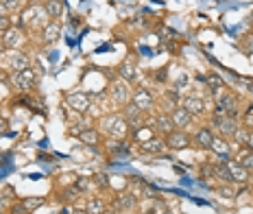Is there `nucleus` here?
I'll return each mask as SVG.
<instances>
[{
  "instance_id": "obj_1",
  "label": "nucleus",
  "mask_w": 253,
  "mask_h": 214,
  "mask_svg": "<svg viewBox=\"0 0 253 214\" xmlns=\"http://www.w3.org/2000/svg\"><path fill=\"white\" fill-rule=\"evenodd\" d=\"M105 129H107L109 138L122 140L129 133V122L125 120V116H109V118H105Z\"/></svg>"
},
{
  "instance_id": "obj_2",
  "label": "nucleus",
  "mask_w": 253,
  "mask_h": 214,
  "mask_svg": "<svg viewBox=\"0 0 253 214\" xmlns=\"http://www.w3.org/2000/svg\"><path fill=\"white\" fill-rule=\"evenodd\" d=\"M109 96L113 99V103L126 105L131 100V96H133V92H131V87H129V81H125V79L113 81L111 87H109Z\"/></svg>"
},
{
  "instance_id": "obj_3",
  "label": "nucleus",
  "mask_w": 253,
  "mask_h": 214,
  "mask_svg": "<svg viewBox=\"0 0 253 214\" xmlns=\"http://www.w3.org/2000/svg\"><path fill=\"white\" fill-rule=\"evenodd\" d=\"M214 125H216V129L221 131L222 138H234V133L240 129V125L236 122V118L227 116V114H221V112L214 114Z\"/></svg>"
},
{
  "instance_id": "obj_4",
  "label": "nucleus",
  "mask_w": 253,
  "mask_h": 214,
  "mask_svg": "<svg viewBox=\"0 0 253 214\" xmlns=\"http://www.w3.org/2000/svg\"><path fill=\"white\" fill-rule=\"evenodd\" d=\"M65 100H68V107L79 112V114L87 112L92 105V96L85 94V92H70V94L65 96Z\"/></svg>"
},
{
  "instance_id": "obj_5",
  "label": "nucleus",
  "mask_w": 253,
  "mask_h": 214,
  "mask_svg": "<svg viewBox=\"0 0 253 214\" xmlns=\"http://www.w3.org/2000/svg\"><path fill=\"white\" fill-rule=\"evenodd\" d=\"M166 147L173 148V151H179V148H186L190 144V135L186 131H179V129H173L170 133H166Z\"/></svg>"
},
{
  "instance_id": "obj_6",
  "label": "nucleus",
  "mask_w": 253,
  "mask_h": 214,
  "mask_svg": "<svg viewBox=\"0 0 253 214\" xmlns=\"http://www.w3.org/2000/svg\"><path fill=\"white\" fill-rule=\"evenodd\" d=\"M35 81H37V74H35V70L26 68V70H20V72H13V83L17 85V90H31V87L35 85Z\"/></svg>"
},
{
  "instance_id": "obj_7",
  "label": "nucleus",
  "mask_w": 253,
  "mask_h": 214,
  "mask_svg": "<svg viewBox=\"0 0 253 214\" xmlns=\"http://www.w3.org/2000/svg\"><path fill=\"white\" fill-rule=\"evenodd\" d=\"M225 168H227V173H229V183H244V181H249V170H244L242 166H240L238 162H234L231 157L225 162Z\"/></svg>"
},
{
  "instance_id": "obj_8",
  "label": "nucleus",
  "mask_w": 253,
  "mask_h": 214,
  "mask_svg": "<svg viewBox=\"0 0 253 214\" xmlns=\"http://www.w3.org/2000/svg\"><path fill=\"white\" fill-rule=\"evenodd\" d=\"M131 103H133L140 112H148V109L153 107V103H155V99H153L151 92L142 87V90H135L133 92V96H131Z\"/></svg>"
},
{
  "instance_id": "obj_9",
  "label": "nucleus",
  "mask_w": 253,
  "mask_h": 214,
  "mask_svg": "<svg viewBox=\"0 0 253 214\" xmlns=\"http://www.w3.org/2000/svg\"><path fill=\"white\" fill-rule=\"evenodd\" d=\"M2 35H4L2 44L7 48H17L22 42H24V33H22V29H17V26H9Z\"/></svg>"
},
{
  "instance_id": "obj_10",
  "label": "nucleus",
  "mask_w": 253,
  "mask_h": 214,
  "mask_svg": "<svg viewBox=\"0 0 253 214\" xmlns=\"http://www.w3.org/2000/svg\"><path fill=\"white\" fill-rule=\"evenodd\" d=\"M135 205H138V197L133 195V192H120V195L116 197V203H113V208L118 210V212H126V210H133Z\"/></svg>"
},
{
  "instance_id": "obj_11",
  "label": "nucleus",
  "mask_w": 253,
  "mask_h": 214,
  "mask_svg": "<svg viewBox=\"0 0 253 214\" xmlns=\"http://www.w3.org/2000/svg\"><path fill=\"white\" fill-rule=\"evenodd\" d=\"M140 148H142V153H151V155H155V153H161L166 148V140L164 138H148V140H144V142L140 144Z\"/></svg>"
},
{
  "instance_id": "obj_12",
  "label": "nucleus",
  "mask_w": 253,
  "mask_h": 214,
  "mask_svg": "<svg viewBox=\"0 0 253 214\" xmlns=\"http://www.w3.org/2000/svg\"><path fill=\"white\" fill-rule=\"evenodd\" d=\"M181 107L186 109V112H190L192 116H199V114L205 112V105L201 99H196V96H188V99L181 100Z\"/></svg>"
},
{
  "instance_id": "obj_13",
  "label": "nucleus",
  "mask_w": 253,
  "mask_h": 214,
  "mask_svg": "<svg viewBox=\"0 0 253 214\" xmlns=\"http://www.w3.org/2000/svg\"><path fill=\"white\" fill-rule=\"evenodd\" d=\"M194 140H196V144H199L201 148H212V144H214V131L212 129H207V127H201L199 131H196V135H194Z\"/></svg>"
},
{
  "instance_id": "obj_14",
  "label": "nucleus",
  "mask_w": 253,
  "mask_h": 214,
  "mask_svg": "<svg viewBox=\"0 0 253 214\" xmlns=\"http://www.w3.org/2000/svg\"><path fill=\"white\" fill-rule=\"evenodd\" d=\"M170 120H173L174 127H186V125H190L192 114L186 112L183 107H174L173 112H170Z\"/></svg>"
},
{
  "instance_id": "obj_15",
  "label": "nucleus",
  "mask_w": 253,
  "mask_h": 214,
  "mask_svg": "<svg viewBox=\"0 0 253 214\" xmlns=\"http://www.w3.org/2000/svg\"><path fill=\"white\" fill-rule=\"evenodd\" d=\"M9 66H11L16 72H20V70H26V68H29V57L22 55V52H13V55L9 57Z\"/></svg>"
},
{
  "instance_id": "obj_16",
  "label": "nucleus",
  "mask_w": 253,
  "mask_h": 214,
  "mask_svg": "<svg viewBox=\"0 0 253 214\" xmlns=\"http://www.w3.org/2000/svg\"><path fill=\"white\" fill-rule=\"evenodd\" d=\"M57 37H59V24L57 22H50V24L44 26V33H42L44 44H52Z\"/></svg>"
},
{
  "instance_id": "obj_17",
  "label": "nucleus",
  "mask_w": 253,
  "mask_h": 214,
  "mask_svg": "<svg viewBox=\"0 0 253 214\" xmlns=\"http://www.w3.org/2000/svg\"><path fill=\"white\" fill-rule=\"evenodd\" d=\"M105 210H107V203H105L103 199H98V197H94V199H87V205H85V212L87 214H103Z\"/></svg>"
},
{
  "instance_id": "obj_18",
  "label": "nucleus",
  "mask_w": 253,
  "mask_h": 214,
  "mask_svg": "<svg viewBox=\"0 0 253 214\" xmlns=\"http://www.w3.org/2000/svg\"><path fill=\"white\" fill-rule=\"evenodd\" d=\"M212 151L216 153L221 162H227V160H229V144H227L225 140H214Z\"/></svg>"
},
{
  "instance_id": "obj_19",
  "label": "nucleus",
  "mask_w": 253,
  "mask_h": 214,
  "mask_svg": "<svg viewBox=\"0 0 253 214\" xmlns=\"http://www.w3.org/2000/svg\"><path fill=\"white\" fill-rule=\"evenodd\" d=\"M44 9H46V13H48V17H59L61 13H63V2L61 0H48L46 4H44Z\"/></svg>"
},
{
  "instance_id": "obj_20",
  "label": "nucleus",
  "mask_w": 253,
  "mask_h": 214,
  "mask_svg": "<svg viewBox=\"0 0 253 214\" xmlns=\"http://www.w3.org/2000/svg\"><path fill=\"white\" fill-rule=\"evenodd\" d=\"M79 138H81V142L90 144V147H96V144L100 142V135H98V131H96V129H85V131H81V133H79Z\"/></svg>"
},
{
  "instance_id": "obj_21",
  "label": "nucleus",
  "mask_w": 253,
  "mask_h": 214,
  "mask_svg": "<svg viewBox=\"0 0 253 214\" xmlns=\"http://www.w3.org/2000/svg\"><path fill=\"white\" fill-rule=\"evenodd\" d=\"M238 164L242 166L244 170H249V173H253V148H249V151H242L238 157Z\"/></svg>"
},
{
  "instance_id": "obj_22",
  "label": "nucleus",
  "mask_w": 253,
  "mask_h": 214,
  "mask_svg": "<svg viewBox=\"0 0 253 214\" xmlns=\"http://www.w3.org/2000/svg\"><path fill=\"white\" fill-rule=\"evenodd\" d=\"M155 120H157L155 129H157V131H161V133H170V131L174 129L173 120H170V116H157Z\"/></svg>"
},
{
  "instance_id": "obj_23",
  "label": "nucleus",
  "mask_w": 253,
  "mask_h": 214,
  "mask_svg": "<svg viewBox=\"0 0 253 214\" xmlns=\"http://www.w3.org/2000/svg\"><path fill=\"white\" fill-rule=\"evenodd\" d=\"M118 72H120V79H125V81H133V77H135V68H133V64H131V61L120 64Z\"/></svg>"
},
{
  "instance_id": "obj_24",
  "label": "nucleus",
  "mask_w": 253,
  "mask_h": 214,
  "mask_svg": "<svg viewBox=\"0 0 253 214\" xmlns=\"http://www.w3.org/2000/svg\"><path fill=\"white\" fill-rule=\"evenodd\" d=\"M107 147L111 153H129V144L122 142V140H113V142H109Z\"/></svg>"
},
{
  "instance_id": "obj_25",
  "label": "nucleus",
  "mask_w": 253,
  "mask_h": 214,
  "mask_svg": "<svg viewBox=\"0 0 253 214\" xmlns=\"http://www.w3.org/2000/svg\"><path fill=\"white\" fill-rule=\"evenodd\" d=\"M205 81L209 83V87H212V90H221V87H225V83H222V79L218 77L216 72H212V74H207V79H205Z\"/></svg>"
},
{
  "instance_id": "obj_26",
  "label": "nucleus",
  "mask_w": 253,
  "mask_h": 214,
  "mask_svg": "<svg viewBox=\"0 0 253 214\" xmlns=\"http://www.w3.org/2000/svg\"><path fill=\"white\" fill-rule=\"evenodd\" d=\"M22 203H24V208L29 210V212H33L35 208H39V205L44 203V199H39V197H29V199H22Z\"/></svg>"
},
{
  "instance_id": "obj_27",
  "label": "nucleus",
  "mask_w": 253,
  "mask_h": 214,
  "mask_svg": "<svg viewBox=\"0 0 253 214\" xmlns=\"http://www.w3.org/2000/svg\"><path fill=\"white\" fill-rule=\"evenodd\" d=\"M240 48H242L247 55H253V35H244L242 42H240Z\"/></svg>"
},
{
  "instance_id": "obj_28",
  "label": "nucleus",
  "mask_w": 253,
  "mask_h": 214,
  "mask_svg": "<svg viewBox=\"0 0 253 214\" xmlns=\"http://www.w3.org/2000/svg\"><path fill=\"white\" fill-rule=\"evenodd\" d=\"M79 195H81V190H79L77 186H70L63 190V201H72V199H77Z\"/></svg>"
},
{
  "instance_id": "obj_29",
  "label": "nucleus",
  "mask_w": 253,
  "mask_h": 214,
  "mask_svg": "<svg viewBox=\"0 0 253 214\" xmlns=\"http://www.w3.org/2000/svg\"><path fill=\"white\" fill-rule=\"evenodd\" d=\"M92 179H94V183H98L100 188H109V177H107V175L98 173V175H94Z\"/></svg>"
},
{
  "instance_id": "obj_30",
  "label": "nucleus",
  "mask_w": 253,
  "mask_h": 214,
  "mask_svg": "<svg viewBox=\"0 0 253 214\" xmlns=\"http://www.w3.org/2000/svg\"><path fill=\"white\" fill-rule=\"evenodd\" d=\"M90 183H92V181H90V179H87V177H79L77 181H74V186H77L79 190L83 192V190H87V188H90Z\"/></svg>"
},
{
  "instance_id": "obj_31",
  "label": "nucleus",
  "mask_w": 253,
  "mask_h": 214,
  "mask_svg": "<svg viewBox=\"0 0 253 214\" xmlns=\"http://www.w3.org/2000/svg\"><path fill=\"white\" fill-rule=\"evenodd\" d=\"M11 214H31V212L24 208V203H22V201H20V203H16V205H13V208H11Z\"/></svg>"
},
{
  "instance_id": "obj_32",
  "label": "nucleus",
  "mask_w": 253,
  "mask_h": 214,
  "mask_svg": "<svg viewBox=\"0 0 253 214\" xmlns=\"http://www.w3.org/2000/svg\"><path fill=\"white\" fill-rule=\"evenodd\" d=\"M0 2H2L4 9H17V7H20L22 0H0Z\"/></svg>"
},
{
  "instance_id": "obj_33",
  "label": "nucleus",
  "mask_w": 253,
  "mask_h": 214,
  "mask_svg": "<svg viewBox=\"0 0 253 214\" xmlns=\"http://www.w3.org/2000/svg\"><path fill=\"white\" fill-rule=\"evenodd\" d=\"M7 29H9V20H7V16H0V33H4Z\"/></svg>"
},
{
  "instance_id": "obj_34",
  "label": "nucleus",
  "mask_w": 253,
  "mask_h": 214,
  "mask_svg": "<svg viewBox=\"0 0 253 214\" xmlns=\"http://www.w3.org/2000/svg\"><path fill=\"white\" fill-rule=\"evenodd\" d=\"M221 195H222V197H234V188L222 186V188H221Z\"/></svg>"
},
{
  "instance_id": "obj_35",
  "label": "nucleus",
  "mask_w": 253,
  "mask_h": 214,
  "mask_svg": "<svg viewBox=\"0 0 253 214\" xmlns=\"http://www.w3.org/2000/svg\"><path fill=\"white\" fill-rule=\"evenodd\" d=\"M4 131H7V120H4V118H0V135H2Z\"/></svg>"
},
{
  "instance_id": "obj_36",
  "label": "nucleus",
  "mask_w": 253,
  "mask_h": 214,
  "mask_svg": "<svg viewBox=\"0 0 253 214\" xmlns=\"http://www.w3.org/2000/svg\"><path fill=\"white\" fill-rule=\"evenodd\" d=\"M72 214H87V212H85V210H79V208H74V210H72Z\"/></svg>"
},
{
  "instance_id": "obj_37",
  "label": "nucleus",
  "mask_w": 253,
  "mask_h": 214,
  "mask_svg": "<svg viewBox=\"0 0 253 214\" xmlns=\"http://www.w3.org/2000/svg\"><path fill=\"white\" fill-rule=\"evenodd\" d=\"M4 11H7V9L2 7V2H0V16H4Z\"/></svg>"
},
{
  "instance_id": "obj_38",
  "label": "nucleus",
  "mask_w": 253,
  "mask_h": 214,
  "mask_svg": "<svg viewBox=\"0 0 253 214\" xmlns=\"http://www.w3.org/2000/svg\"><path fill=\"white\" fill-rule=\"evenodd\" d=\"M4 48H7V46H4V44H2V39H0V52H2Z\"/></svg>"
},
{
  "instance_id": "obj_39",
  "label": "nucleus",
  "mask_w": 253,
  "mask_h": 214,
  "mask_svg": "<svg viewBox=\"0 0 253 214\" xmlns=\"http://www.w3.org/2000/svg\"><path fill=\"white\" fill-rule=\"evenodd\" d=\"M249 24H253V11H251V16H249Z\"/></svg>"
},
{
  "instance_id": "obj_40",
  "label": "nucleus",
  "mask_w": 253,
  "mask_h": 214,
  "mask_svg": "<svg viewBox=\"0 0 253 214\" xmlns=\"http://www.w3.org/2000/svg\"><path fill=\"white\" fill-rule=\"evenodd\" d=\"M103 214H116V212H111V210H105V212Z\"/></svg>"
},
{
  "instance_id": "obj_41",
  "label": "nucleus",
  "mask_w": 253,
  "mask_h": 214,
  "mask_svg": "<svg viewBox=\"0 0 253 214\" xmlns=\"http://www.w3.org/2000/svg\"><path fill=\"white\" fill-rule=\"evenodd\" d=\"M0 214H2V212H0Z\"/></svg>"
}]
</instances>
